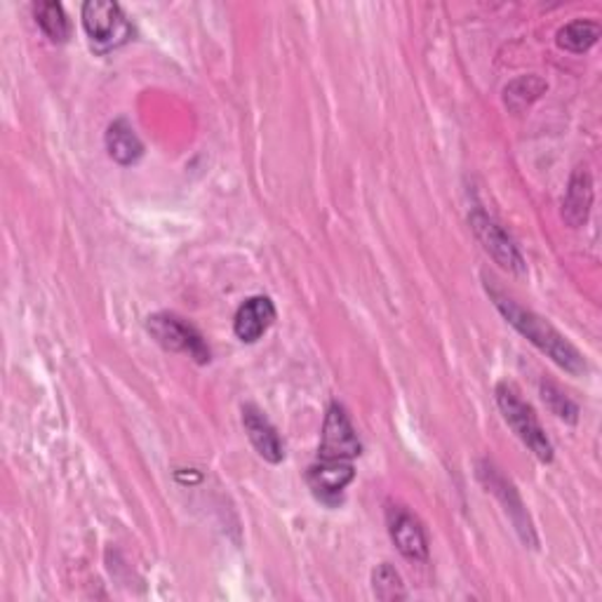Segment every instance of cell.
Wrapping results in <instances>:
<instances>
[{
  "label": "cell",
  "instance_id": "1",
  "mask_svg": "<svg viewBox=\"0 0 602 602\" xmlns=\"http://www.w3.org/2000/svg\"><path fill=\"white\" fill-rule=\"evenodd\" d=\"M492 299L494 306L499 308V314L506 318L508 325H513L515 330H518L527 341L535 343V347L546 353L558 368H562L565 372H570L574 376L587 372V360L579 353V349L574 343L567 341L554 325L546 322L541 316L527 311L521 304H515L513 299L504 297L502 292L492 289Z\"/></svg>",
  "mask_w": 602,
  "mask_h": 602
},
{
  "label": "cell",
  "instance_id": "2",
  "mask_svg": "<svg viewBox=\"0 0 602 602\" xmlns=\"http://www.w3.org/2000/svg\"><path fill=\"white\" fill-rule=\"evenodd\" d=\"M496 405L502 409V415L515 431V436H518L532 452L546 463L554 461V445H550L546 431L541 428L535 409L521 398L518 391L506 382L496 384Z\"/></svg>",
  "mask_w": 602,
  "mask_h": 602
},
{
  "label": "cell",
  "instance_id": "3",
  "mask_svg": "<svg viewBox=\"0 0 602 602\" xmlns=\"http://www.w3.org/2000/svg\"><path fill=\"white\" fill-rule=\"evenodd\" d=\"M83 29L88 33L95 53H111L130 41L132 26L123 10L111 0H88L83 6Z\"/></svg>",
  "mask_w": 602,
  "mask_h": 602
},
{
  "label": "cell",
  "instance_id": "4",
  "mask_svg": "<svg viewBox=\"0 0 602 602\" xmlns=\"http://www.w3.org/2000/svg\"><path fill=\"white\" fill-rule=\"evenodd\" d=\"M146 330L165 351L191 355L200 365L210 363L208 343L203 341L194 325H188L184 318L175 314H153L146 318Z\"/></svg>",
  "mask_w": 602,
  "mask_h": 602
},
{
  "label": "cell",
  "instance_id": "5",
  "mask_svg": "<svg viewBox=\"0 0 602 602\" xmlns=\"http://www.w3.org/2000/svg\"><path fill=\"white\" fill-rule=\"evenodd\" d=\"M469 221H471V229H473L475 238L480 240V245L485 248V252L492 256V260L499 266L515 273V275L525 273V260H523L521 250L515 248V243L508 238V233L502 227H499V223L488 212L473 210Z\"/></svg>",
  "mask_w": 602,
  "mask_h": 602
},
{
  "label": "cell",
  "instance_id": "6",
  "mask_svg": "<svg viewBox=\"0 0 602 602\" xmlns=\"http://www.w3.org/2000/svg\"><path fill=\"white\" fill-rule=\"evenodd\" d=\"M360 452H363V445H360V440H358V434L347 415V409L332 403L328 415H325L318 459L353 461Z\"/></svg>",
  "mask_w": 602,
  "mask_h": 602
},
{
  "label": "cell",
  "instance_id": "7",
  "mask_svg": "<svg viewBox=\"0 0 602 602\" xmlns=\"http://www.w3.org/2000/svg\"><path fill=\"white\" fill-rule=\"evenodd\" d=\"M386 523H388V535L393 544L398 546V550L407 560H415V562L428 560L426 532L415 515L405 511L403 506H391L386 513Z\"/></svg>",
  "mask_w": 602,
  "mask_h": 602
},
{
  "label": "cell",
  "instance_id": "8",
  "mask_svg": "<svg viewBox=\"0 0 602 602\" xmlns=\"http://www.w3.org/2000/svg\"><path fill=\"white\" fill-rule=\"evenodd\" d=\"M478 469H480L478 475H480V480H483V483H485V488H488L492 494H496L499 499H502V504L506 506V513L511 515V521H513L515 529L521 532L523 541H525V544H537V539H535V527H532L529 515H527V511H525V506H523V502H521L518 492H515V488L508 483V480H506L502 473H499V471L492 467V463H485V461H483Z\"/></svg>",
  "mask_w": 602,
  "mask_h": 602
},
{
  "label": "cell",
  "instance_id": "9",
  "mask_svg": "<svg viewBox=\"0 0 602 602\" xmlns=\"http://www.w3.org/2000/svg\"><path fill=\"white\" fill-rule=\"evenodd\" d=\"M355 478L353 461H339V459H318L308 469V485H311L314 494L322 502L335 504Z\"/></svg>",
  "mask_w": 602,
  "mask_h": 602
},
{
  "label": "cell",
  "instance_id": "10",
  "mask_svg": "<svg viewBox=\"0 0 602 602\" xmlns=\"http://www.w3.org/2000/svg\"><path fill=\"white\" fill-rule=\"evenodd\" d=\"M243 426H245V434H248L252 447L262 459H266L269 463H281L285 459V445H283L281 436L275 434L273 424L264 417L262 409H256L254 405H245L243 407Z\"/></svg>",
  "mask_w": 602,
  "mask_h": 602
},
{
  "label": "cell",
  "instance_id": "11",
  "mask_svg": "<svg viewBox=\"0 0 602 602\" xmlns=\"http://www.w3.org/2000/svg\"><path fill=\"white\" fill-rule=\"evenodd\" d=\"M275 322V306L269 297H250L238 308L233 318V332L243 343L260 341Z\"/></svg>",
  "mask_w": 602,
  "mask_h": 602
},
{
  "label": "cell",
  "instance_id": "12",
  "mask_svg": "<svg viewBox=\"0 0 602 602\" xmlns=\"http://www.w3.org/2000/svg\"><path fill=\"white\" fill-rule=\"evenodd\" d=\"M593 205V179L587 167H577L567 184V194L562 198V219L572 229L583 227L589 221Z\"/></svg>",
  "mask_w": 602,
  "mask_h": 602
},
{
  "label": "cell",
  "instance_id": "13",
  "mask_svg": "<svg viewBox=\"0 0 602 602\" xmlns=\"http://www.w3.org/2000/svg\"><path fill=\"white\" fill-rule=\"evenodd\" d=\"M107 151L118 165H134L144 156V144L128 120H116L107 130Z\"/></svg>",
  "mask_w": 602,
  "mask_h": 602
},
{
  "label": "cell",
  "instance_id": "14",
  "mask_svg": "<svg viewBox=\"0 0 602 602\" xmlns=\"http://www.w3.org/2000/svg\"><path fill=\"white\" fill-rule=\"evenodd\" d=\"M598 39H600V24L589 20H574L558 31L556 43L560 50H567V53L583 55L598 43Z\"/></svg>",
  "mask_w": 602,
  "mask_h": 602
},
{
  "label": "cell",
  "instance_id": "15",
  "mask_svg": "<svg viewBox=\"0 0 602 602\" xmlns=\"http://www.w3.org/2000/svg\"><path fill=\"white\" fill-rule=\"evenodd\" d=\"M33 14H36V24L41 31L53 43H66L68 36H72V24H68V17L59 3H39L33 8Z\"/></svg>",
  "mask_w": 602,
  "mask_h": 602
},
{
  "label": "cell",
  "instance_id": "16",
  "mask_svg": "<svg viewBox=\"0 0 602 602\" xmlns=\"http://www.w3.org/2000/svg\"><path fill=\"white\" fill-rule=\"evenodd\" d=\"M546 90H548V85L541 78L525 76V78H518V80H513L511 85H506L504 101H506V107L511 111L521 113L532 105V101H537Z\"/></svg>",
  "mask_w": 602,
  "mask_h": 602
},
{
  "label": "cell",
  "instance_id": "17",
  "mask_svg": "<svg viewBox=\"0 0 602 602\" xmlns=\"http://www.w3.org/2000/svg\"><path fill=\"white\" fill-rule=\"evenodd\" d=\"M372 591H374L376 598L384 600V602L405 600V598H407L403 577H401L398 570H395V567L388 565V562H382V565L376 567V570L372 572Z\"/></svg>",
  "mask_w": 602,
  "mask_h": 602
},
{
  "label": "cell",
  "instance_id": "18",
  "mask_svg": "<svg viewBox=\"0 0 602 602\" xmlns=\"http://www.w3.org/2000/svg\"><path fill=\"white\" fill-rule=\"evenodd\" d=\"M541 398L546 403V407L554 412V415L562 422H570V424H577V417H579V407L567 398V395L550 382H544L541 384Z\"/></svg>",
  "mask_w": 602,
  "mask_h": 602
}]
</instances>
